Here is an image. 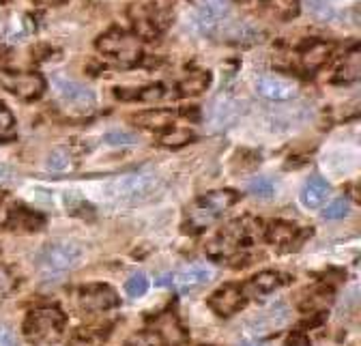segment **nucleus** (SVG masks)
<instances>
[{
    "instance_id": "nucleus-1",
    "label": "nucleus",
    "mask_w": 361,
    "mask_h": 346,
    "mask_svg": "<svg viewBox=\"0 0 361 346\" xmlns=\"http://www.w3.org/2000/svg\"><path fill=\"white\" fill-rule=\"evenodd\" d=\"M237 192L233 190H217L202 198H198L194 204H190L185 215V233H200L215 224L221 215L237 202Z\"/></svg>"
},
{
    "instance_id": "nucleus-2",
    "label": "nucleus",
    "mask_w": 361,
    "mask_h": 346,
    "mask_svg": "<svg viewBox=\"0 0 361 346\" xmlns=\"http://www.w3.org/2000/svg\"><path fill=\"white\" fill-rule=\"evenodd\" d=\"M97 50L121 67H133L142 54L140 39L121 28H112L106 35H102L97 39Z\"/></svg>"
},
{
    "instance_id": "nucleus-3",
    "label": "nucleus",
    "mask_w": 361,
    "mask_h": 346,
    "mask_svg": "<svg viewBox=\"0 0 361 346\" xmlns=\"http://www.w3.org/2000/svg\"><path fill=\"white\" fill-rule=\"evenodd\" d=\"M65 314L59 308H37L24 321V338L32 344H50L63 335Z\"/></svg>"
},
{
    "instance_id": "nucleus-4",
    "label": "nucleus",
    "mask_w": 361,
    "mask_h": 346,
    "mask_svg": "<svg viewBox=\"0 0 361 346\" xmlns=\"http://www.w3.org/2000/svg\"><path fill=\"white\" fill-rule=\"evenodd\" d=\"M254 235H256V226L252 220L247 218L233 220L217 233V237L209 243L207 252L213 258H231L237 252H241V247L250 245L254 241Z\"/></svg>"
},
{
    "instance_id": "nucleus-5",
    "label": "nucleus",
    "mask_w": 361,
    "mask_h": 346,
    "mask_svg": "<svg viewBox=\"0 0 361 346\" xmlns=\"http://www.w3.org/2000/svg\"><path fill=\"white\" fill-rule=\"evenodd\" d=\"M82 258V247L75 241H52L37 254V265L45 273H61L73 269Z\"/></svg>"
},
{
    "instance_id": "nucleus-6",
    "label": "nucleus",
    "mask_w": 361,
    "mask_h": 346,
    "mask_svg": "<svg viewBox=\"0 0 361 346\" xmlns=\"http://www.w3.org/2000/svg\"><path fill=\"white\" fill-rule=\"evenodd\" d=\"M164 190V183L157 175H129L114 183V192L125 202H147L159 196Z\"/></svg>"
},
{
    "instance_id": "nucleus-7",
    "label": "nucleus",
    "mask_w": 361,
    "mask_h": 346,
    "mask_svg": "<svg viewBox=\"0 0 361 346\" xmlns=\"http://www.w3.org/2000/svg\"><path fill=\"white\" fill-rule=\"evenodd\" d=\"M0 226L16 233H35L43 228V218L5 194L0 196Z\"/></svg>"
},
{
    "instance_id": "nucleus-8",
    "label": "nucleus",
    "mask_w": 361,
    "mask_h": 346,
    "mask_svg": "<svg viewBox=\"0 0 361 346\" xmlns=\"http://www.w3.org/2000/svg\"><path fill=\"white\" fill-rule=\"evenodd\" d=\"M0 86L20 99H39L45 91V80L37 71L0 69Z\"/></svg>"
},
{
    "instance_id": "nucleus-9",
    "label": "nucleus",
    "mask_w": 361,
    "mask_h": 346,
    "mask_svg": "<svg viewBox=\"0 0 361 346\" xmlns=\"http://www.w3.org/2000/svg\"><path fill=\"white\" fill-rule=\"evenodd\" d=\"M213 276H215L213 267H209L204 263H194V265L178 269L176 273L164 276L157 284L159 286H170V288H174L178 292H192V290H198L204 284H209L213 280Z\"/></svg>"
},
{
    "instance_id": "nucleus-10",
    "label": "nucleus",
    "mask_w": 361,
    "mask_h": 346,
    "mask_svg": "<svg viewBox=\"0 0 361 346\" xmlns=\"http://www.w3.org/2000/svg\"><path fill=\"white\" fill-rule=\"evenodd\" d=\"M56 93L61 101L78 114H88L95 110V95L88 91L86 86L73 82V80H59L56 82Z\"/></svg>"
},
{
    "instance_id": "nucleus-11",
    "label": "nucleus",
    "mask_w": 361,
    "mask_h": 346,
    "mask_svg": "<svg viewBox=\"0 0 361 346\" xmlns=\"http://www.w3.org/2000/svg\"><path fill=\"white\" fill-rule=\"evenodd\" d=\"M129 13H131L135 32L142 35V37H155L168 24V13L161 7H155L149 3L133 5Z\"/></svg>"
},
{
    "instance_id": "nucleus-12",
    "label": "nucleus",
    "mask_w": 361,
    "mask_h": 346,
    "mask_svg": "<svg viewBox=\"0 0 361 346\" xmlns=\"http://www.w3.org/2000/svg\"><path fill=\"white\" fill-rule=\"evenodd\" d=\"M78 301L84 312H106L118 304V297L108 284H90L80 288Z\"/></svg>"
},
{
    "instance_id": "nucleus-13",
    "label": "nucleus",
    "mask_w": 361,
    "mask_h": 346,
    "mask_svg": "<svg viewBox=\"0 0 361 346\" xmlns=\"http://www.w3.org/2000/svg\"><path fill=\"white\" fill-rule=\"evenodd\" d=\"M207 304L219 316H233L245 306V290L237 284H224L209 297Z\"/></svg>"
},
{
    "instance_id": "nucleus-14",
    "label": "nucleus",
    "mask_w": 361,
    "mask_h": 346,
    "mask_svg": "<svg viewBox=\"0 0 361 346\" xmlns=\"http://www.w3.org/2000/svg\"><path fill=\"white\" fill-rule=\"evenodd\" d=\"M256 89L262 97L271 101H288L297 95V84L280 75H264L258 80Z\"/></svg>"
},
{
    "instance_id": "nucleus-15",
    "label": "nucleus",
    "mask_w": 361,
    "mask_h": 346,
    "mask_svg": "<svg viewBox=\"0 0 361 346\" xmlns=\"http://www.w3.org/2000/svg\"><path fill=\"white\" fill-rule=\"evenodd\" d=\"M329 194H331V187H329V183L323 177H310L303 183L299 198H301V204L303 206H307V209H319L329 198Z\"/></svg>"
},
{
    "instance_id": "nucleus-16",
    "label": "nucleus",
    "mask_w": 361,
    "mask_h": 346,
    "mask_svg": "<svg viewBox=\"0 0 361 346\" xmlns=\"http://www.w3.org/2000/svg\"><path fill=\"white\" fill-rule=\"evenodd\" d=\"M286 321H288V310H286L284 304H278V306L267 308V310H264L262 314H258L250 325H254L252 331L264 333V331H278Z\"/></svg>"
},
{
    "instance_id": "nucleus-17",
    "label": "nucleus",
    "mask_w": 361,
    "mask_h": 346,
    "mask_svg": "<svg viewBox=\"0 0 361 346\" xmlns=\"http://www.w3.org/2000/svg\"><path fill=\"white\" fill-rule=\"evenodd\" d=\"M331 50H334V46H331V43H327V41H312L310 46L301 52V65L307 71L321 69L329 61Z\"/></svg>"
},
{
    "instance_id": "nucleus-18",
    "label": "nucleus",
    "mask_w": 361,
    "mask_h": 346,
    "mask_svg": "<svg viewBox=\"0 0 361 346\" xmlns=\"http://www.w3.org/2000/svg\"><path fill=\"white\" fill-rule=\"evenodd\" d=\"M286 282H288V278L278 273V271H262L247 282V290L256 297L258 295H271V292H276L280 286H284Z\"/></svg>"
},
{
    "instance_id": "nucleus-19",
    "label": "nucleus",
    "mask_w": 361,
    "mask_h": 346,
    "mask_svg": "<svg viewBox=\"0 0 361 346\" xmlns=\"http://www.w3.org/2000/svg\"><path fill=\"white\" fill-rule=\"evenodd\" d=\"M299 228L288 222H271L267 226V241L274 243L282 249H293V243L297 241Z\"/></svg>"
},
{
    "instance_id": "nucleus-20",
    "label": "nucleus",
    "mask_w": 361,
    "mask_h": 346,
    "mask_svg": "<svg viewBox=\"0 0 361 346\" xmlns=\"http://www.w3.org/2000/svg\"><path fill=\"white\" fill-rule=\"evenodd\" d=\"M135 125L153 129V132H164V129L172 127L174 123V112L172 110H147L133 116Z\"/></svg>"
},
{
    "instance_id": "nucleus-21",
    "label": "nucleus",
    "mask_w": 361,
    "mask_h": 346,
    "mask_svg": "<svg viewBox=\"0 0 361 346\" xmlns=\"http://www.w3.org/2000/svg\"><path fill=\"white\" fill-rule=\"evenodd\" d=\"M359 75H361V54H359V50L355 48V50H350V52L344 56V61H342V65L338 67L334 80H336V82H355V80H359Z\"/></svg>"
},
{
    "instance_id": "nucleus-22",
    "label": "nucleus",
    "mask_w": 361,
    "mask_h": 346,
    "mask_svg": "<svg viewBox=\"0 0 361 346\" xmlns=\"http://www.w3.org/2000/svg\"><path fill=\"white\" fill-rule=\"evenodd\" d=\"M231 0H202V18L209 24H219L221 18L228 13Z\"/></svg>"
},
{
    "instance_id": "nucleus-23",
    "label": "nucleus",
    "mask_w": 361,
    "mask_h": 346,
    "mask_svg": "<svg viewBox=\"0 0 361 346\" xmlns=\"http://www.w3.org/2000/svg\"><path fill=\"white\" fill-rule=\"evenodd\" d=\"M207 84H209V73L204 71H194L190 73L183 82H180V95H198L207 89Z\"/></svg>"
},
{
    "instance_id": "nucleus-24",
    "label": "nucleus",
    "mask_w": 361,
    "mask_h": 346,
    "mask_svg": "<svg viewBox=\"0 0 361 346\" xmlns=\"http://www.w3.org/2000/svg\"><path fill=\"white\" fill-rule=\"evenodd\" d=\"M125 290H127V295L133 297V299H138V297L147 295V290H149V278H147V273H133V276L127 280Z\"/></svg>"
},
{
    "instance_id": "nucleus-25",
    "label": "nucleus",
    "mask_w": 361,
    "mask_h": 346,
    "mask_svg": "<svg viewBox=\"0 0 361 346\" xmlns=\"http://www.w3.org/2000/svg\"><path fill=\"white\" fill-rule=\"evenodd\" d=\"M350 213V200L348 198H336L325 211H323V218L325 220H342Z\"/></svg>"
},
{
    "instance_id": "nucleus-26",
    "label": "nucleus",
    "mask_w": 361,
    "mask_h": 346,
    "mask_svg": "<svg viewBox=\"0 0 361 346\" xmlns=\"http://www.w3.org/2000/svg\"><path fill=\"white\" fill-rule=\"evenodd\" d=\"M45 166H48V170H54V172L67 170L71 166V153L67 149H54L48 155V161H45Z\"/></svg>"
},
{
    "instance_id": "nucleus-27",
    "label": "nucleus",
    "mask_w": 361,
    "mask_h": 346,
    "mask_svg": "<svg viewBox=\"0 0 361 346\" xmlns=\"http://www.w3.org/2000/svg\"><path fill=\"white\" fill-rule=\"evenodd\" d=\"M159 335L166 338L168 344H176V342L183 340V333L178 331V325H176L174 319H170V316H164V319L159 321Z\"/></svg>"
},
{
    "instance_id": "nucleus-28",
    "label": "nucleus",
    "mask_w": 361,
    "mask_h": 346,
    "mask_svg": "<svg viewBox=\"0 0 361 346\" xmlns=\"http://www.w3.org/2000/svg\"><path fill=\"white\" fill-rule=\"evenodd\" d=\"M16 132V121L11 110L0 101V138H11Z\"/></svg>"
},
{
    "instance_id": "nucleus-29",
    "label": "nucleus",
    "mask_w": 361,
    "mask_h": 346,
    "mask_svg": "<svg viewBox=\"0 0 361 346\" xmlns=\"http://www.w3.org/2000/svg\"><path fill=\"white\" fill-rule=\"evenodd\" d=\"M250 194L258 198H271L274 196V181L267 177H258L250 183Z\"/></svg>"
},
{
    "instance_id": "nucleus-30",
    "label": "nucleus",
    "mask_w": 361,
    "mask_h": 346,
    "mask_svg": "<svg viewBox=\"0 0 361 346\" xmlns=\"http://www.w3.org/2000/svg\"><path fill=\"white\" fill-rule=\"evenodd\" d=\"M164 95V89L159 84H155V86H147V89H142V91H135L133 93V97L135 99H145V101H155V99H159Z\"/></svg>"
},
{
    "instance_id": "nucleus-31",
    "label": "nucleus",
    "mask_w": 361,
    "mask_h": 346,
    "mask_svg": "<svg viewBox=\"0 0 361 346\" xmlns=\"http://www.w3.org/2000/svg\"><path fill=\"white\" fill-rule=\"evenodd\" d=\"M13 284L16 282H13V276L9 273V269L0 265V299L7 297L13 290Z\"/></svg>"
},
{
    "instance_id": "nucleus-32",
    "label": "nucleus",
    "mask_w": 361,
    "mask_h": 346,
    "mask_svg": "<svg viewBox=\"0 0 361 346\" xmlns=\"http://www.w3.org/2000/svg\"><path fill=\"white\" fill-rule=\"evenodd\" d=\"M135 138L133 134H129V132H110L108 136H106V142L108 144H133Z\"/></svg>"
},
{
    "instance_id": "nucleus-33",
    "label": "nucleus",
    "mask_w": 361,
    "mask_h": 346,
    "mask_svg": "<svg viewBox=\"0 0 361 346\" xmlns=\"http://www.w3.org/2000/svg\"><path fill=\"white\" fill-rule=\"evenodd\" d=\"M0 346H18L16 333L7 325H0Z\"/></svg>"
},
{
    "instance_id": "nucleus-34",
    "label": "nucleus",
    "mask_w": 361,
    "mask_h": 346,
    "mask_svg": "<svg viewBox=\"0 0 361 346\" xmlns=\"http://www.w3.org/2000/svg\"><path fill=\"white\" fill-rule=\"evenodd\" d=\"M286 346H312V342L303 331H293L286 340Z\"/></svg>"
},
{
    "instance_id": "nucleus-35",
    "label": "nucleus",
    "mask_w": 361,
    "mask_h": 346,
    "mask_svg": "<svg viewBox=\"0 0 361 346\" xmlns=\"http://www.w3.org/2000/svg\"><path fill=\"white\" fill-rule=\"evenodd\" d=\"M35 3H39V5H63L65 0H35Z\"/></svg>"
},
{
    "instance_id": "nucleus-36",
    "label": "nucleus",
    "mask_w": 361,
    "mask_h": 346,
    "mask_svg": "<svg viewBox=\"0 0 361 346\" xmlns=\"http://www.w3.org/2000/svg\"><path fill=\"white\" fill-rule=\"evenodd\" d=\"M7 172H9V168H7V166H3V163H0V181H3V179H7Z\"/></svg>"
},
{
    "instance_id": "nucleus-37",
    "label": "nucleus",
    "mask_w": 361,
    "mask_h": 346,
    "mask_svg": "<svg viewBox=\"0 0 361 346\" xmlns=\"http://www.w3.org/2000/svg\"><path fill=\"white\" fill-rule=\"evenodd\" d=\"M243 346H267V344H262V342H247V344H243Z\"/></svg>"
},
{
    "instance_id": "nucleus-38",
    "label": "nucleus",
    "mask_w": 361,
    "mask_h": 346,
    "mask_svg": "<svg viewBox=\"0 0 361 346\" xmlns=\"http://www.w3.org/2000/svg\"><path fill=\"white\" fill-rule=\"evenodd\" d=\"M0 3H9V0H0Z\"/></svg>"
}]
</instances>
